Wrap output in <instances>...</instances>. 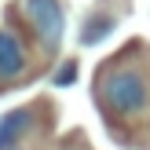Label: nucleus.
Returning <instances> with one entry per match:
<instances>
[{
  "mask_svg": "<svg viewBox=\"0 0 150 150\" xmlns=\"http://www.w3.org/2000/svg\"><path fill=\"white\" fill-rule=\"evenodd\" d=\"M26 15H29V22H33L40 44L48 51H55L59 40H62V29H66V18H62L59 0H26Z\"/></svg>",
  "mask_w": 150,
  "mask_h": 150,
  "instance_id": "2",
  "label": "nucleus"
},
{
  "mask_svg": "<svg viewBox=\"0 0 150 150\" xmlns=\"http://www.w3.org/2000/svg\"><path fill=\"white\" fill-rule=\"evenodd\" d=\"M110 29H114V18H110V15H106V18H103V15H95V18L84 26V44H95L99 37H106Z\"/></svg>",
  "mask_w": 150,
  "mask_h": 150,
  "instance_id": "5",
  "label": "nucleus"
},
{
  "mask_svg": "<svg viewBox=\"0 0 150 150\" xmlns=\"http://www.w3.org/2000/svg\"><path fill=\"white\" fill-rule=\"evenodd\" d=\"M103 99L114 114H139L146 106L150 92H146V81L136 70H117L103 81Z\"/></svg>",
  "mask_w": 150,
  "mask_h": 150,
  "instance_id": "1",
  "label": "nucleus"
},
{
  "mask_svg": "<svg viewBox=\"0 0 150 150\" xmlns=\"http://www.w3.org/2000/svg\"><path fill=\"white\" fill-rule=\"evenodd\" d=\"M22 66H26V59H22L18 40H15L11 33H4V29H0V81L18 77V73H22Z\"/></svg>",
  "mask_w": 150,
  "mask_h": 150,
  "instance_id": "3",
  "label": "nucleus"
},
{
  "mask_svg": "<svg viewBox=\"0 0 150 150\" xmlns=\"http://www.w3.org/2000/svg\"><path fill=\"white\" fill-rule=\"evenodd\" d=\"M73 77H77V66H62V73H59V84H70Z\"/></svg>",
  "mask_w": 150,
  "mask_h": 150,
  "instance_id": "6",
  "label": "nucleus"
},
{
  "mask_svg": "<svg viewBox=\"0 0 150 150\" xmlns=\"http://www.w3.org/2000/svg\"><path fill=\"white\" fill-rule=\"evenodd\" d=\"M29 121H33V114H29V110L4 114V121H0V150H11V143H18L22 132L29 128Z\"/></svg>",
  "mask_w": 150,
  "mask_h": 150,
  "instance_id": "4",
  "label": "nucleus"
}]
</instances>
